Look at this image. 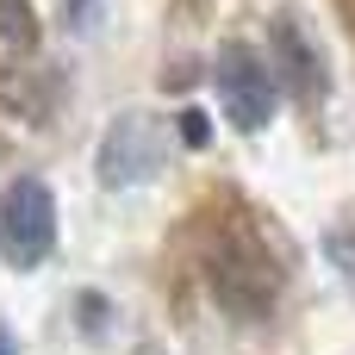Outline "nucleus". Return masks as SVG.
Wrapping results in <instances>:
<instances>
[{
	"label": "nucleus",
	"mask_w": 355,
	"mask_h": 355,
	"mask_svg": "<svg viewBox=\"0 0 355 355\" xmlns=\"http://www.w3.org/2000/svg\"><path fill=\"white\" fill-rule=\"evenodd\" d=\"M212 94H218L225 125H231V131H243V137H256V131L275 119V106H281L275 69H268L250 44H237V37L212 56Z\"/></svg>",
	"instance_id": "obj_4"
},
{
	"label": "nucleus",
	"mask_w": 355,
	"mask_h": 355,
	"mask_svg": "<svg viewBox=\"0 0 355 355\" xmlns=\"http://www.w3.org/2000/svg\"><path fill=\"white\" fill-rule=\"evenodd\" d=\"M206 131H212V125H206V112H193V106H187V112H181V144H187V150H206V144H212Z\"/></svg>",
	"instance_id": "obj_7"
},
{
	"label": "nucleus",
	"mask_w": 355,
	"mask_h": 355,
	"mask_svg": "<svg viewBox=\"0 0 355 355\" xmlns=\"http://www.w3.org/2000/svg\"><path fill=\"white\" fill-rule=\"evenodd\" d=\"M168 144H175V137H168V119H156L150 106H125V112H112L106 131H100V150H94V175H100V187L125 193V187L156 181L162 162H168Z\"/></svg>",
	"instance_id": "obj_2"
},
{
	"label": "nucleus",
	"mask_w": 355,
	"mask_h": 355,
	"mask_svg": "<svg viewBox=\"0 0 355 355\" xmlns=\"http://www.w3.org/2000/svg\"><path fill=\"white\" fill-rule=\"evenodd\" d=\"M56 250V193L37 175H19L0 187V262L12 275L44 268Z\"/></svg>",
	"instance_id": "obj_3"
},
{
	"label": "nucleus",
	"mask_w": 355,
	"mask_h": 355,
	"mask_svg": "<svg viewBox=\"0 0 355 355\" xmlns=\"http://www.w3.org/2000/svg\"><path fill=\"white\" fill-rule=\"evenodd\" d=\"M131 355H162V349H156V343H144V349H131Z\"/></svg>",
	"instance_id": "obj_10"
},
{
	"label": "nucleus",
	"mask_w": 355,
	"mask_h": 355,
	"mask_svg": "<svg viewBox=\"0 0 355 355\" xmlns=\"http://www.w3.org/2000/svg\"><path fill=\"white\" fill-rule=\"evenodd\" d=\"M0 355H19V337L6 331V318H0Z\"/></svg>",
	"instance_id": "obj_9"
},
{
	"label": "nucleus",
	"mask_w": 355,
	"mask_h": 355,
	"mask_svg": "<svg viewBox=\"0 0 355 355\" xmlns=\"http://www.w3.org/2000/svg\"><path fill=\"white\" fill-rule=\"evenodd\" d=\"M268 50H275V87H287L293 100H324L331 94V69H324L312 31L293 12H275L268 19Z\"/></svg>",
	"instance_id": "obj_5"
},
{
	"label": "nucleus",
	"mask_w": 355,
	"mask_h": 355,
	"mask_svg": "<svg viewBox=\"0 0 355 355\" xmlns=\"http://www.w3.org/2000/svg\"><path fill=\"white\" fill-rule=\"evenodd\" d=\"M0 50L19 56V62L37 56V12H31V0H0Z\"/></svg>",
	"instance_id": "obj_6"
},
{
	"label": "nucleus",
	"mask_w": 355,
	"mask_h": 355,
	"mask_svg": "<svg viewBox=\"0 0 355 355\" xmlns=\"http://www.w3.org/2000/svg\"><path fill=\"white\" fill-rule=\"evenodd\" d=\"M200 275H206L218 312L237 318V324H262L281 306V262L243 212L212 225V237L200 243Z\"/></svg>",
	"instance_id": "obj_1"
},
{
	"label": "nucleus",
	"mask_w": 355,
	"mask_h": 355,
	"mask_svg": "<svg viewBox=\"0 0 355 355\" xmlns=\"http://www.w3.org/2000/svg\"><path fill=\"white\" fill-rule=\"evenodd\" d=\"M94 19V0H69V25H87Z\"/></svg>",
	"instance_id": "obj_8"
}]
</instances>
